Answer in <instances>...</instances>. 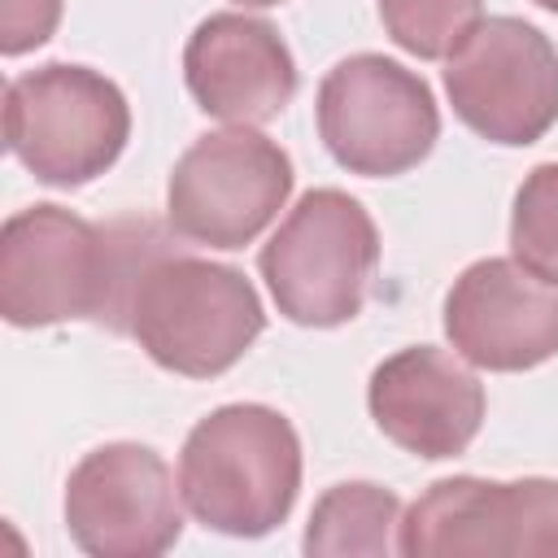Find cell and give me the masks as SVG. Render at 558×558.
Masks as SVG:
<instances>
[{
  "instance_id": "d6986e66",
  "label": "cell",
  "mask_w": 558,
  "mask_h": 558,
  "mask_svg": "<svg viewBox=\"0 0 558 558\" xmlns=\"http://www.w3.org/2000/svg\"><path fill=\"white\" fill-rule=\"evenodd\" d=\"M541 9H549V13H558V0H536Z\"/></svg>"
},
{
  "instance_id": "4fadbf2b",
  "label": "cell",
  "mask_w": 558,
  "mask_h": 558,
  "mask_svg": "<svg viewBox=\"0 0 558 558\" xmlns=\"http://www.w3.org/2000/svg\"><path fill=\"white\" fill-rule=\"evenodd\" d=\"M183 78L196 109L227 126L275 122L296 96V61L283 35L248 13H209L187 35Z\"/></svg>"
},
{
  "instance_id": "ba28073f",
  "label": "cell",
  "mask_w": 558,
  "mask_h": 558,
  "mask_svg": "<svg viewBox=\"0 0 558 558\" xmlns=\"http://www.w3.org/2000/svg\"><path fill=\"white\" fill-rule=\"evenodd\" d=\"M445 96L480 140L527 148L558 122V48L523 17H480L445 57Z\"/></svg>"
},
{
  "instance_id": "6da1fadb",
  "label": "cell",
  "mask_w": 558,
  "mask_h": 558,
  "mask_svg": "<svg viewBox=\"0 0 558 558\" xmlns=\"http://www.w3.org/2000/svg\"><path fill=\"white\" fill-rule=\"evenodd\" d=\"M174 235L153 218L87 222L52 201L26 205L0 231V314L9 327L96 323L126 336L140 270Z\"/></svg>"
},
{
  "instance_id": "5bb4252c",
  "label": "cell",
  "mask_w": 558,
  "mask_h": 558,
  "mask_svg": "<svg viewBox=\"0 0 558 558\" xmlns=\"http://www.w3.org/2000/svg\"><path fill=\"white\" fill-rule=\"evenodd\" d=\"M397 527H401V497L392 488L371 480H344L314 501L301 549L310 558H344V554L384 558L397 549Z\"/></svg>"
},
{
  "instance_id": "9c48e42d",
  "label": "cell",
  "mask_w": 558,
  "mask_h": 558,
  "mask_svg": "<svg viewBox=\"0 0 558 558\" xmlns=\"http://www.w3.org/2000/svg\"><path fill=\"white\" fill-rule=\"evenodd\" d=\"M174 484L153 445H96L65 480V532L92 558H157L183 536Z\"/></svg>"
},
{
  "instance_id": "e0dca14e",
  "label": "cell",
  "mask_w": 558,
  "mask_h": 558,
  "mask_svg": "<svg viewBox=\"0 0 558 558\" xmlns=\"http://www.w3.org/2000/svg\"><path fill=\"white\" fill-rule=\"evenodd\" d=\"M61 26V0H0V52L22 57L48 44Z\"/></svg>"
},
{
  "instance_id": "7c38bea8",
  "label": "cell",
  "mask_w": 558,
  "mask_h": 558,
  "mask_svg": "<svg viewBox=\"0 0 558 558\" xmlns=\"http://www.w3.org/2000/svg\"><path fill=\"white\" fill-rule=\"evenodd\" d=\"M375 427L423 462H445L471 449L484 423V384L445 349L410 344L384 357L366 384Z\"/></svg>"
},
{
  "instance_id": "5b68a950",
  "label": "cell",
  "mask_w": 558,
  "mask_h": 558,
  "mask_svg": "<svg viewBox=\"0 0 558 558\" xmlns=\"http://www.w3.org/2000/svg\"><path fill=\"white\" fill-rule=\"evenodd\" d=\"M131 140V105L92 65L48 61L4 87V144L48 187L100 179Z\"/></svg>"
},
{
  "instance_id": "8992f818",
  "label": "cell",
  "mask_w": 558,
  "mask_h": 558,
  "mask_svg": "<svg viewBox=\"0 0 558 558\" xmlns=\"http://www.w3.org/2000/svg\"><path fill=\"white\" fill-rule=\"evenodd\" d=\"M318 140L349 174L392 179L414 170L440 140V109L423 74L384 52L336 61L314 100Z\"/></svg>"
},
{
  "instance_id": "3957f363",
  "label": "cell",
  "mask_w": 558,
  "mask_h": 558,
  "mask_svg": "<svg viewBox=\"0 0 558 558\" xmlns=\"http://www.w3.org/2000/svg\"><path fill=\"white\" fill-rule=\"evenodd\" d=\"M266 327V310L244 270L187 253L183 244L161 248L135 279L126 336L174 375L214 379L231 371Z\"/></svg>"
},
{
  "instance_id": "30bf717a",
  "label": "cell",
  "mask_w": 558,
  "mask_h": 558,
  "mask_svg": "<svg viewBox=\"0 0 558 558\" xmlns=\"http://www.w3.org/2000/svg\"><path fill=\"white\" fill-rule=\"evenodd\" d=\"M405 558L449 554H558V480H436L401 514Z\"/></svg>"
},
{
  "instance_id": "9a60e30c",
  "label": "cell",
  "mask_w": 558,
  "mask_h": 558,
  "mask_svg": "<svg viewBox=\"0 0 558 558\" xmlns=\"http://www.w3.org/2000/svg\"><path fill=\"white\" fill-rule=\"evenodd\" d=\"M510 257L558 288V161L523 174L510 209Z\"/></svg>"
},
{
  "instance_id": "7a4b0ae2",
  "label": "cell",
  "mask_w": 558,
  "mask_h": 558,
  "mask_svg": "<svg viewBox=\"0 0 558 558\" xmlns=\"http://www.w3.org/2000/svg\"><path fill=\"white\" fill-rule=\"evenodd\" d=\"M301 493V436L288 414L231 401L209 410L179 449V497L187 514L222 536L275 532Z\"/></svg>"
},
{
  "instance_id": "52a82bcc",
  "label": "cell",
  "mask_w": 558,
  "mask_h": 558,
  "mask_svg": "<svg viewBox=\"0 0 558 558\" xmlns=\"http://www.w3.org/2000/svg\"><path fill=\"white\" fill-rule=\"evenodd\" d=\"M292 157L257 126L201 135L170 170L166 222L201 248L253 244L292 196Z\"/></svg>"
},
{
  "instance_id": "8fae6325",
  "label": "cell",
  "mask_w": 558,
  "mask_h": 558,
  "mask_svg": "<svg viewBox=\"0 0 558 558\" xmlns=\"http://www.w3.org/2000/svg\"><path fill=\"white\" fill-rule=\"evenodd\" d=\"M445 336L480 371H532L558 357V288L514 257H480L445 292Z\"/></svg>"
},
{
  "instance_id": "ac0fdd59",
  "label": "cell",
  "mask_w": 558,
  "mask_h": 558,
  "mask_svg": "<svg viewBox=\"0 0 558 558\" xmlns=\"http://www.w3.org/2000/svg\"><path fill=\"white\" fill-rule=\"evenodd\" d=\"M231 4H240V9H270V4H283V0H231Z\"/></svg>"
},
{
  "instance_id": "277c9868",
  "label": "cell",
  "mask_w": 558,
  "mask_h": 558,
  "mask_svg": "<svg viewBox=\"0 0 558 558\" xmlns=\"http://www.w3.org/2000/svg\"><path fill=\"white\" fill-rule=\"evenodd\" d=\"M375 266V218L340 187H310L257 253L270 301L296 327L353 323L366 305Z\"/></svg>"
},
{
  "instance_id": "2e32d148",
  "label": "cell",
  "mask_w": 558,
  "mask_h": 558,
  "mask_svg": "<svg viewBox=\"0 0 558 558\" xmlns=\"http://www.w3.org/2000/svg\"><path fill=\"white\" fill-rule=\"evenodd\" d=\"M480 13L484 0H379V22L388 39L418 61L449 57L480 22Z\"/></svg>"
}]
</instances>
